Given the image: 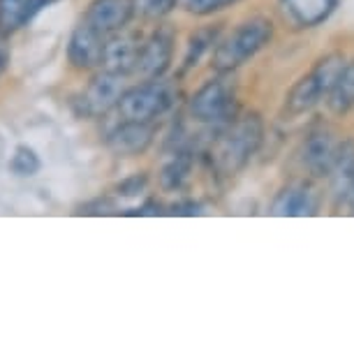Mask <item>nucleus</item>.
Masks as SVG:
<instances>
[{"instance_id":"obj_25","label":"nucleus","mask_w":354,"mask_h":354,"mask_svg":"<svg viewBox=\"0 0 354 354\" xmlns=\"http://www.w3.org/2000/svg\"><path fill=\"white\" fill-rule=\"evenodd\" d=\"M350 204L354 206V192H352V199H350Z\"/></svg>"},{"instance_id":"obj_15","label":"nucleus","mask_w":354,"mask_h":354,"mask_svg":"<svg viewBox=\"0 0 354 354\" xmlns=\"http://www.w3.org/2000/svg\"><path fill=\"white\" fill-rule=\"evenodd\" d=\"M139 44L137 37L132 35H113L104 42V53H102V65L100 68L111 72L118 77H128L135 72L137 56H139Z\"/></svg>"},{"instance_id":"obj_14","label":"nucleus","mask_w":354,"mask_h":354,"mask_svg":"<svg viewBox=\"0 0 354 354\" xmlns=\"http://www.w3.org/2000/svg\"><path fill=\"white\" fill-rule=\"evenodd\" d=\"M331 188L333 204H347L354 192V142L352 139H343L336 146V156H333L331 169L326 174Z\"/></svg>"},{"instance_id":"obj_17","label":"nucleus","mask_w":354,"mask_h":354,"mask_svg":"<svg viewBox=\"0 0 354 354\" xmlns=\"http://www.w3.org/2000/svg\"><path fill=\"white\" fill-rule=\"evenodd\" d=\"M192 167H195V153L188 146H181L176 149V153L162 165V171H160V185L167 192L181 190L185 183H188Z\"/></svg>"},{"instance_id":"obj_12","label":"nucleus","mask_w":354,"mask_h":354,"mask_svg":"<svg viewBox=\"0 0 354 354\" xmlns=\"http://www.w3.org/2000/svg\"><path fill=\"white\" fill-rule=\"evenodd\" d=\"M156 137V125L139 121H121L106 135V146L121 158H137L149 151Z\"/></svg>"},{"instance_id":"obj_6","label":"nucleus","mask_w":354,"mask_h":354,"mask_svg":"<svg viewBox=\"0 0 354 354\" xmlns=\"http://www.w3.org/2000/svg\"><path fill=\"white\" fill-rule=\"evenodd\" d=\"M174 42H176V35L167 26H160V28L153 30L139 46L135 75L144 79L165 77L174 61Z\"/></svg>"},{"instance_id":"obj_24","label":"nucleus","mask_w":354,"mask_h":354,"mask_svg":"<svg viewBox=\"0 0 354 354\" xmlns=\"http://www.w3.org/2000/svg\"><path fill=\"white\" fill-rule=\"evenodd\" d=\"M10 44H8V35L5 32H0V75H3L5 70H8L10 65Z\"/></svg>"},{"instance_id":"obj_21","label":"nucleus","mask_w":354,"mask_h":354,"mask_svg":"<svg viewBox=\"0 0 354 354\" xmlns=\"http://www.w3.org/2000/svg\"><path fill=\"white\" fill-rule=\"evenodd\" d=\"M132 8H135V15L142 19L158 21L178 8V0H132Z\"/></svg>"},{"instance_id":"obj_16","label":"nucleus","mask_w":354,"mask_h":354,"mask_svg":"<svg viewBox=\"0 0 354 354\" xmlns=\"http://www.w3.org/2000/svg\"><path fill=\"white\" fill-rule=\"evenodd\" d=\"M324 102L333 116L338 118H345L347 113L354 111V58L345 61L343 68L338 70Z\"/></svg>"},{"instance_id":"obj_7","label":"nucleus","mask_w":354,"mask_h":354,"mask_svg":"<svg viewBox=\"0 0 354 354\" xmlns=\"http://www.w3.org/2000/svg\"><path fill=\"white\" fill-rule=\"evenodd\" d=\"M123 77L100 70L95 77L86 84L84 93L79 95V113L86 118H97L116 109L118 100L123 95Z\"/></svg>"},{"instance_id":"obj_19","label":"nucleus","mask_w":354,"mask_h":354,"mask_svg":"<svg viewBox=\"0 0 354 354\" xmlns=\"http://www.w3.org/2000/svg\"><path fill=\"white\" fill-rule=\"evenodd\" d=\"M32 21L28 0H0V32L10 35Z\"/></svg>"},{"instance_id":"obj_10","label":"nucleus","mask_w":354,"mask_h":354,"mask_svg":"<svg viewBox=\"0 0 354 354\" xmlns=\"http://www.w3.org/2000/svg\"><path fill=\"white\" fill-rule=\"evenodd\" d=\"M319 211V192L306 181H292L278 190L269 206L271 216L310 218Z\"/></svg>"},{"instance_id":"obj_22","label":"nucleus","mask_w":354,"mask_h":354,"mask_svg":"<svg viewBox=\"0 0 354 354\" xmlns=\"http://www.w3.org/2000/svg\"><path fill=\"white\" fill-rule=\"evenodd\" d=\"M236 3H241V0H178V5H181L188 15H195V17L216 15V12L232 8V5H236Z\"/></svg>"},{"instance_id":"obj_11","label":"nucleus","mask_w":354,"mask_h":354,"mask_svg":"<svg viewBox=\"0 0 354 354\" xmlns=\"http://www.w3.org/2000/svg\"><path fill=\"white\" fill-rule=\"evenodd\" d=\"M106 35L93 28L91 24H82L72 30L68 42V61L75 70H95L102 65Z\"/></svg>"},{"instance_id":"obj_3","label":"nucleus","mask_w":354,"mask_h":354,"mask_svg":"<svg viewBox=\"0 0 354 354\" xmlns=\"http://www.w3.org/2000/svg\"><path fill=\"white\" fill-rule=\"evenodd\" d=\"M345 61L347 58L338 51L324 53L322 58H317L315 65H313L299 82H294L292 88L287 91L285 104H283V116L299 118V116H304V113H310L315 109V106L326 97L333 79H336L338 70L343 68Z\"/></svg>"},{"instance_id":"obj_23","label":"nucleus","mask_w":354,"mask_h":354,"mask_svg":"<svg viewBox=\"0 0 354 354\" xmlns=\"http://www.w3.org/2000/svg\"><path fill=\"white\" fill-rule=\"evenodd\" d=\"M146 183H149V176H146V174H135V176H130V178H125V181L118 183L116 190L121 197H135L146 188Z\"/></svg>"},{"instance_id":"obj_13","label":"nucleus","mask_w":354,"mask_h":354,"mask_svg":"<svg viewBox=\"0 0 354 354\" xmlns=\"http://www.w3.org/2000/svg\"><path fill=\"white\" fill-rule=\"evenodd\" d=\"M135 17L132 0H93L86 10L84 21L102 35H113V32L125 30V26Z\"/></svg>"},{"instance_id":"obj_8","label":"nucleus","mask_w":354,"mask_h":354,"mask_svg":"<svg viewBox=\"0 0 354 354\" xmlns=\"http://www.w3.org/2000/svg\"><path fill=\"white\" fill-rule=\"evenodd\" d=\"M336 137L326 125L317 123L306 132L301 146H299V162L313 178H326L331 169L333 156H336Z\"/></svg>"},{"instance_id":"obj_2","label":"nucleus","mask_w":354,"mask_h":354,"mask_svg":"<svg viewBox=\"0 0 354 354\" xmlns=\"http://www.w3.org/2000/svg\"><path fill=\"white\" fill-rule=\"evenodd\" d=\"M273 24L266 17H252L239 24L225 39H220L213 49V70L218 75H232L241 65L264 51L273 39Z\"/></svg>"},{"instance_id":"obj_1","label":"nucleus","mask_w":354,"mask_h":354,"mask_svg":"<svg viewBox=\"0 0 354 354\" xmlns=\"http://www.w3.org/2000/svg\"><path fill=\"white\" fill-rule=\"evenodd\" d=\"M216 137L209 146L211 167L220 176L243 171L264 144V121L257 111H236L230 121L216 125Z\"/></svg>"},{"instance_id":"obj_4","label":"nucleus","mask_w":354,"mask_h":354,"mask_svg":"<svg viewBox=\"0 0 354 354\" xmlns=\"http://www.w3.org/2000/svg\"><path fill=\"white\" fill-rule=\"evenodd\" d=\"M176 97L178 88L171 82H165V77L146 79L144 84L123 91L116 109L123 121L156 123L176 104Z\"/></svg>"},{"instance_id":"obj_18","label":"nucleus","mask_w":354,"mask_h":354,"mask_svg":"<svg viewBox=\"0 0 354 354\" xmlns=\"http://www.w3.org/2000/svg\"><path fill=\"white\" fill-rule=\"evenodd\" d=\"M218 35H220V26H204V28H197L192 32L188 37V44H185L181 75L197 68V63L204 58V53H209L218 44Z\"/></svg>"},{"instance_id":"obj_5","label":"nucleus","mask_w":354,"mask_h":354,"mask_svg":"<svg viewBox=\"0 0 354 354\" xmlns=\"http://www.w3.org/2000/svg\"><path fill=\"white\" fill-rule=\"evenodd\" d=\"M188 111H190V116L202 125H220V123L230 121L234 113L239 111L234 86L227 82L225 75L202 84L192 93V97L188 102Z\"/></svg>"},{"instance_id":"obj_20","label":"nucleus","mask_w":354,"mask_h":354,"mask_svg":"<svg viewBox=\"0 0 354 354\" xmlns=\"http://www.w3.org/2000/svg\"><path fill=\"white\" fill-rule=\"evenodd\" d=\"M39 169H42V160H39L37 153L26 144L17 146L15 156L10 158V171L19 178H30V176H35Z\"/></svg>"},{"instance_id":"obj_9","label":"nucleus","mask_w":354,"mask_h":354,"mask_svg":"<svg viewBox=\"0 0 354 354\" xmlns=\"http://www.w3.org/2000/svg\"><path fill=\"white\" fill-rule=\"evenodd\" d=\"M343 0H278V12L292 30H313L324 26Z\"/></svg>"}]
</instances>
